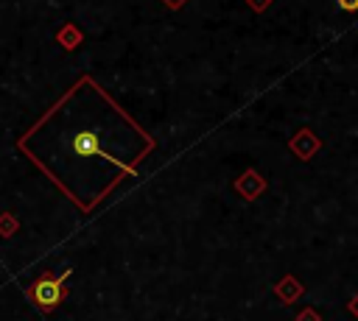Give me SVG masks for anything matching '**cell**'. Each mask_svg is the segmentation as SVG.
Segmentation results:
<instances>
[{"instance_id":"obj_1","label":"cell","mask_w":358,"mask_h":321,"mask_svg":"<svg viewBox=\"0 0 358 321\" xmlns=\"http://www.w3.org/2000/svg\"><path fill=\"white\" fill-rule=\"evenodd\" d=\"M64 279H67V271L62 274V276H50V274H42L34 285H31V290H28V296L42 307V310H50V307H56L62 299H64Z\"/></svg>"},{"instance_id":"obj_2","label":"cell","mask_w":358,"mask_h":321,"mask_svg":"<svg viewBox=\"0 0 358 321\" xmlns=\"http://www.w3.org/2000/svg\"><path fill=\"white\" fill-rule=\"evenodd\" d=\"M73 148L78 151V154H95L98 151V137L92 134V131H81L78 137H76V142H73Z\"/></svg>"},{"instance_id":"obj_3","label":"cell","mask_w":358,"mask_h":321,"mask_svg":"<svg viewBox=\"0 0 358 321\" xmlns=\"http://www.w3.org/2000/svg\"><path fill=\"white\" fill-rule=\"evenodd\" d=\"M338 6H341L344 11H355V8H358V0H338Z\"/></svg>"}]
</instances>
